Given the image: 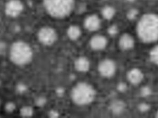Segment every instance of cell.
<instances>
[{
  "label": "cell",
  "mask_w": 158,
  "mask_h": 118,
  "mask_svg": "<svg viewBox=\"0 0 158 118\" xmlns=\"http://www.w3.org/2000/svg\"><path fill=\"white\" fill-rule=\"evenodd\" d=\"M136 30L139 38L143 43L158 41V15L154 13L143 15L137 24Z\"/></svg>",
  "instance_id": "1"
},
{
  "label": "cell",
  "mask_w": 158,
  "mask_h": 118,
  "mask_svg": "<svg viewBox=\"0 0 158 118\" xmlns=\"http://www.w3.org/2000/svg\"><path fill=\"white\" fill-rule=\"evenodd\" d=\"M9 56L13 64L18 66H24L32 61V49L26 42L21 41H15L10 47Z\"/></svg>",
  "instance_id": "2"
},
{
  "label": "cell",
  "mask_w": 158,
  "mask_h": 118,
  "mask_svg": "<svg viewBox=\"0 0 158 118\" xmlns=\"http://www.w3.org/2000/svg\"><path fill=\"white\" fill-rule=\"evenodd\" d=\"M74 0H43L45 11L54 18L68 16L73 9Z\"/></svg>",
  "instance_id": "3"
},
{
  "label": "cell",
  "mask_w": 158,
  "mask_h": 118,
  "mask_svg": "<svg viewBox=\"0 0 158 118\" xmlns=\"http://www.w3.org/2000/svg\"><path fill=\"white\" fill-rule=\"evenodd\" d=\"M95 91L90 85L80 82L72 89L71 98L75 104L80 106L91 103L95 98Z\"/></svg>",
  "instance_id": "4"
},
{
  "label": "cell",
  "mask_w": 158,
  "mask_h": 118,
  "mask_svg": "<svg viewBox=\"0 0 158 118\" xmlns=\"http://www.w3.org/2000/svg\"><path fill=\"white\" fill-rule=\"evenodd\" d=\"M39 41L43 45H51L57 39V34L54 29L50 27H43L40 30L38 34Z\"/></svg>",
  "instance_id": "5"
},
{
  "label": "cell",
  "mask_w": 158,
  "mask_h": 118,
  "mask_svg": "<svg viewBox=\"0 0 158 118\" xmlns=\"http://www.w3.org/2000/svg\"><path fill=\"white\" fill-rule=\"evenodd\" d=\"M23 9V4L20 0H10L5 6V13L11 18L19 16Z\"/></svg>",
  "instance_id": "6"
},
{
  "label": "cell",
  "mask_w": 158,
  "mask_h": 118,
  "mask_svg": "<svg viewBox=\"0 0 158 118\" xmlns=\"http://www.w3.org/2000/svg\"><path fill=\"white\" fill-rule=\"evenodd\" d=\"M98 70L101 75L109 78L115 73L116 65L114 62L111 59H105L99 64Z\"/></svg>",
  "instance_id": "7"
},
{
  "label": "cell",
  "mask_w": 158,
  "mask_h": 118,
  "mask_svg": "<svg viewBox=\"0 0 158 118\" xmlns=\"http://www.w3.org/2000/svg\"><path fill=\"white\" fill-rule=\"evenodd\" d=\"M108 44L106 38L102 35H95L92 38L90 41L91 49L95 50H102L106 48Z\"/></svg>",
  "instance_id": "8"
},
{
  "label": "cell",
  "mask_w": 158,
  "mask_h": 118,
  "mask_svg": "<svg viewBox=\"0 0 158 118\" xmlns=\"http://www.w3.org/2000/svg\"><path fill=\"white\" fill-rule=\"evenodd\" d=\"M85 28L90 31H95L98 30L100 26V20L95 15H90L86 18L85 21Z\"/></svg>",
  "instance_id": "9"
},
{
  "label": "cell",
  "mask_w": 158,
  "mask_h": 118,
  "mask_svg": "<svg viewBox=\"0 0 158 118\" xmlns=\"http://www.w3.org/2000/svg\"><path fill=\"white\" fill-rule=\"evenodd\" d=\"M119 46L123 50L131 49L135 45V41L133 37L128 34H124L121 36L118 41Z\"/></svg>",
  "instance_id": "10"
},
{
  "label": "cell",
  "mask_w": 158,
  "mask_h": 118,
  "mask_svg": "<svg viewBox=\"0 0 158 118\" xmlns=\"http://www.w3.org/2000/svg\"><path fill=\"white\" fill-rule=\"evenodd\" d=\"M128 80L133 85L138 84L143 78V75L140 70L133 68L130 70L128 74Z\"/></svg>",
  "instance_id": "11"
},
{
  "label": "cell",
  "mask_w": 158,
  "mask_h": 118,
  "mask_svg": "<svg viewBox=\"0 0 158 118\" xmlns=\"http://www.w3.org/2000/svg\"><path fill=\"white\" fill-rule=\"evenodd\" d=\"M90 66L89 61L85 57H79L75 62V68L79 72H86L88 71Z\"/></svg>",
  "instance_id": "12"
},
{
  "label": "cell",
  "mask_w": 158,
  "mask_h": 118,
  "mask_svg": "<svg viewBox=\"0 0 158 118\" xmlns=\"http://www.w3.org/2000/svg\"><path fill=\"white\" fill-rule=\"evenodd\" d=\"M80 29L77 26L72 25L69 27L67 31V34L69 37L72 40L78 39L81 35Z\"/></svg>",
  "instance_id": "13"
},
{
  "label": "cell",
  "mask_w": 158,
  "mask_h": 118,
  "mask_svg": "<svg viewBox=\"0 0 158 118\" xmlns=\"http://www.w3.org/2000/svg\"><path fill=\"white\" fill-rule=\"evenodd\" d=\"M115 10L111 6H106L102 10V14L104 18L106 20H111L115 15Z\"/></svg>",
  "instance_id": "14"
},
{
  "label": "cell",
  "mask_w": 158,
  "mask_h": 118,
  "mask_svg": "<svg viewBox=\"0 0 158 118\" xmlns=\"http://www.w3.org/2000/svg\"><path fill=\"white\" fill-rule=\"evenodd\" d=\"M124 107L125 106L123 102L120 101H117L113 102L111 108L113 113L115 114H119L124 110Z\"/></svg>",
  "instance_id": "15"
},
{
  "label": "cell",
  "mask_w": 158,
  "mask_h": 118,
  "mask_svg": "<svg viewBox=\"0 0 158 118\" xmlns=\"http://www.w3.org/2000/svg\"><path fill=\"white\" fill-rule=\"evenodd\" d=\"M150 58L152 62L158 65V45L151 50L150 53Z\"/></svg>",
  "instance_id": "16"
},
{
  "label": "cell",
  "mask_w": 158,
  "mask_h": 118,
  "mask_svg": "<svg viewBox=\"0 0 158 118\" xmlns=\"http://www.w3.org/2000/svg\"><path fill=\"white\" fill-rule=\"evenodd\" d=\"M33 113L32 108L30 107L26 106L22 108L20 110V114L23 117H30Z\"/></svg>",
  "instance_id": "17"
},
{
  "label": "cell",
  "mask_w": 158,
  "mask_h": 118,
  "mask_svg": "<svg viewBox=\"0 0 158 118\" xmlns=\"http://www.w3.org/2000/svg\"><path fill=\"white\" fill-rule=\"evenodd\" d=\"M15 104H13L12 102H9L6 104V111L9 112H12L13 111L15 110Z\"/></svg>",
  "instance_id": "18"
},
{
  "label": "cell",
  "mask_w": 158,
  "mask_h": 118,
  "mask_svg": "<svg viewBox=\"0 0 158 118\" xmlns=\"http://www.w3.org/2000/svg\"><path fill=\"white\" fill-rule=\"evenodd\" d=\"M108 33L110 35L114 36L116 35L118 33V28L115 25L112 26L110 27L109 29H108Z\"/></svg>",
  "instance_id": "19"
},
{
  "label": "cell",
  "mask_w": 158,
  "mask_h": 118,
  "mask_svg": "<svg viewBox=\"0 0 158 118\" xmlns=\"http://www.w3.org/2000/svg\"><path fill=\"white\" fill-rule=\"evenodd\" d=\"M138 12L135 10H132L128 13V18L130 20H133L137 16Z\"/></svg>",
  "instance_id": "20"
},
{
  "label": "cell",
  "mask_w": 158,
  "mask_h": 118,
  "mask_svg": "<svg viewBox=\"0 0 158 118\" xmlns=\"http://www.w3.org/2000/svg\"><path fill=\"white\" fill-rule=\"evenodd\" d=\"M49 116L51 118H57L59 116V113L55 111H51L49 113Z\"/></svg>",
  "instance_id": "21"
},
{
  "label": "cell",
  "mask_w": 158,
  "mask_h": 118,
  "mask_svg": "<svg viewBox=\"0 0 158 118\" xmlns=\"http://www.w3.org/2000/svg\"><path fill=\"white\" fill-rule=\"evenodd\" d=\"M45 100L41 98L38 101V104L39 106H42L45 103Z\"/></svg>",
  "instance_id": "22"
},
{
  "label": "cell",
  "mask_w": 158,
  "mask_h": 118,
  "mask_svg": "<svg viewBox=\"0 0 158 118\" xmlns=\"http://www.w3.org/2000/svg\"><path fill=\"white\" fill-rule=\"evenodd\" d=\"M141 110L142 111H146L148 109L147 106H146V104H142V106H141Z\"/></svg>",
  "instance_id": "23"
},
{
  "label": "cell",
  "mask_w": 158,
  "mask_h": 118,
  "mask_svg": "<svg viewBox=\"0 0 158 118\" xmlns=\"http://www.w3.org/2000/svg\"><path fill=\"white\" fill-rule=\"evenodd\" d=\"M126 86L123 84H121L120 86L118 87V89L120 90L121 91H122V90H123L126 89Z\"/></svg>",
  "instance_id": "24"
},
{
  "label": "cell",
  "mask_w": 158,
  "mask_h": 118,
  "mask_svg": "<svg viewBox=\"0 0 158 118\" xmlns=\"http://www.w3.org/2000/svg\"><path fill=\"white\" fill-rule=\"evenodd\" d=\"M127 1H130V2H133V1H134L135 0H127Z\"/></svg>",
  "instance_id": "25"
},
{
  "label": "cell",
  "mask_w": 158,
  "mask_h": 118,
  "mask_svg": "<svg viewBox=\"0 0 158 118\" xmlns=\"http://www.w3.org/2000/svg\"><path fill=\"white\" fill-rule=\"evenodd\" d=\"M156 117H157V118H158V112L156 113Z\"/></svg>",
  "instance_id": "26"
},
{
  "label": "cell",
  "mask_w": 158,
  "mask_h": 118,
  "mask_svg": "<svg viewBox=\"0 0 158 118\" xmlns=\"http://www.w3.org/2000/svg\"><path fill=\"white\" fill-rule=\"evenodd\" d=\"M0 85H1V81H0Z\"/></svg>",
  "instance_id": "27"
}]
</instances>
